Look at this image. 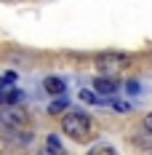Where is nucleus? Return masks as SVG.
<instances>
[{
    "mask_svg": "<svg viewBox=\"0 0 152 155\" xmlns=\"http://www.w3.org/2000/svg\"><path fill=\"white\" fill-rule=\"evenodd\" d=\"M0 120L8 126V128H14V131L27 128V115L19 112V110H5V112H0Z\"/></svg>",
    "mask_w": 152,
    "mask_h": 155,
    "instance_id": "nucleus-3",
    "label": "nucleus"
},
{
    "mask_svg": "<svg viewBox=\"0 0 152 155\" xmlns=\"http://www.w3.org/2000/svg\"><path fill=\"white\" fill-rule=\"evenodd\" d=\"M144 126H147V131H152V112L144 118Z\"/></svg>",
    "mask_w": 152,
    "mask_h": 155,
    "instance_id": "nucleus-14",
    "label": "nucleus"
},
{
    "mask_svg": "<svg viewBox=\"0 0 152 155\" xmlns=\"http://www.w3.org/2000/svg\"><path fill=\"white\" fill-rule=\"evenodd\" d=\"M93 88L96 91H102V94H115V88H118V83H115V78H96L93 80Z\"/></svg>",
    "mask_w": 152,
    "mask_h": 155,
    "instance_id": "nucleus-6",
    "label": "nucleus"
},
{
    "mask_svg": "<svg viewBox=\"0 0 152 155\" xmlns=\"http://www.w3.org/2000/svg\"><path fill=\"white\" fill-rule=\"evenodd\" d=\"M112 107L120 110V112H128V104H125V102H112Z\"/></svg>",
    "mask_w": 152,
    "mask_h": 155,
    "instance_id": "nucleus-12",
    "label": "nucleus"
},
{
    "mask_svg": "<svg viewBox=\"0 0 152 155\" xmlns=\"http://www.w3.org/2000/svg\"><path fill=\"white\" fill-rule=\"evenodd\" d=\"M61 128H64L67 137H72L75 142H86L91 137V118L83 115V112H70V115H64Z\"/></svg>",
    "mask_w": 152,
    "mask_h": 155,
    "instance_id": "nucleus-1",
    "label": "nucleus"
},
{
    "mask_svg": "<svg viewBox=\"0 0 152 155\" xmlns=\"http://www.w3.org/2000/svg\"><path fill=\"white\" fill-rule=\"evenodd\" d=\"M88 155H118L115 153V147H109V144H96L88 150Z\"/></svg>",
    "mask_w": 152,
    "mask_h": 155,
    "instance_id": "nucleus-8",
    "label": "nucleus"
},
{
    "mask_svg": "<svg viewBox=\"0 0 152 155\" xmlns=\"http://www.w3.org/2000/svg\"><path fill=\"white\" fill-rule=\"evenodd\" d=\"M131 67V59L125 56V54H115V51H109V54H99L96 56V70H102L104 78H112L123 72V70H128Z\"/></svg>",
    "mask_w": 152,
    "mask_h": 155,
    "instance_id": "nucleus-2",
    "label": "nucleus"
},
{
    "mask_svg": "<svg viewBox=\"0 0 152 155\" xmlns=\"http://www.w3.org/2000/svg\"><path fill=\"white\" fill-rule=\"evenodd\" d=\"M43 86H46V91L48 94H53V96H61V94L67 91V86H64V80H61V78H46V83H43Z\"/></svg>",
    "mask_w": 152,
    "mask_h": 155,
    "instance_id": "nucleus-5",
    "label": "nucleus"
},
{
    "mask_svg": "<svg viewBox=\"0 0 152 155\" xmlns=\"http://www.w3.org/2000/svg\"><path fill=\"white\" fill-rule=\"evenodd\" d=\"M64 110H67V99H56V102L48 104V112H51V115H61Z\"/></svg>",
    "mask_w": 152,
    "mask_h": 155,
    "instance_id": "nucleus-9",
    "label": "nucleus"
},
{
    "mask_svg": "<svg viewBox=\"0 0 152 155\" xmlns=\"http://www.w3.org/2000/svg\"><path fill=\"white\" fill-rule=\"evenodd\" d=\"M80 99H83V102H88V104H93V102H96V96H93L91 91H80Z\"/></svg>",
    "mask_w": 152,
    "mask_h": 155,
    "instance_id": "nucleus-10",
    "label": "nucleus"
},
{
    "mask_svg": "<svg viewBox=\"0 0 152 155\" xmlns=\"http://www.w3.org/2000/svg\"><path fill=\"white\" fill-rule=\"evenodd\" d=\"M136 88H139V83H136V80H131V83H128V94H136Z\"/></svg>",
    "mask_w": 152,
    "mask_h": 155,
    "instance_id": "nucleus-13",
    "label": "nucleus"
},
{
    "mask_svg": "<svg viewBox=\"0 0 152 155\" xmlns=\"http://www.w3.org/2000/svg\"><path fill=\"white\" fill-rule=\"evenodd\" d=\"M40 155H67V153H64V147H61V142L56 137H48L43 150H40Z\"/></svg>",
    "mask_w": 152,
    "mask_h": 155,
    "instance_id": "nucleus-4",
    "label": "nucleus"
},
{
    "mask_svg": "<svg viewBox=\"0 0 152 155\" xmlns=\"http://www.w3.org/2000/svg\"><path fill=\"white\" fill-rule=\"evenodd\" d=\"M16 80V72H5V75L0 78V86H3V83H14Z\"/></svg>",
    "mask_w": 152,
    "mask_h": 155,
    "instance_id": "nucleus-11",
    "label": "nucleus"
},
{
    "mask_svg": "<svg viewBox=\"0 0 152 155\" xmlns=\"http://www.w3.org/2000/svg\"><path fill=\"white\" fill-rule=\"evenodd\" d=\"M0 102L3 104H16V102H21V91L19 88H8V91L0 88Z\"/></svg>",
    "mask_w": 152,
    "mask_h": 155,
    "instance_id": "nucleus-7",
    "label": "nucleus"
}]
</instances>
